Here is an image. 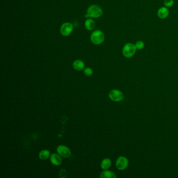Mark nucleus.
I'll return each mask as SVG.
<instances>
[{
  "label": "nucleus",
  "instance_id": "nucleus-1",
  "mask_svg": "<svg viewBox=\"0 0 178 178\" xmlns=\"http://www.w3.org/2000/svg\"><path fill=\"white\" fill-rule=\"evenodd\" d=\"M102 9L100 7L96 5H92L87 9L86 14L89 18H98L102 15Z\"/></svg>",
  "mask_w": 178,
  "mask_h": 178
},
{
  "label": "nucleus",
  "instance_id": "nucleus-2",
  "mask_svg": "<svg viewBox=\"0 0 178 178\" xmlns=\"http://www.w3.org/2000/svg\"><path fill=\"white\" fill-rule=\"evenodd\" d=\"M91 42L96 45H99L102 44L104 40V33L100 30L93 31L90 36Z\"/></svg>",
  "mask_w": 178,
  "mask_h": 178
},
{
  "label": "nucleus",
  "instance_id": "nucleus-3",
  "mask_svg": "<svg viewBox=\"0 0 178 178\" xmlns=\"http://www.w3.org/2000/svg\"><path fill=\"white\" fill-rule=\"evenodd\" d=\"M136 48L135 44L132 43H128L124 45L122 49V54L127 58L132 57L136 53Z\"/></svg>",
  "mask_w": 178,
  "mask_h": 178
},
{
  "label": "nucleus",
  "instance_id": "nucleus-4",
  "mask_svg": "<svg viewBox=\"0 0 178 178\" xmlns=\"http://www.w3.org/2000/svg\"><path fill=\"white\" fill-rule=\"evenodd\" d=\"M109 97L111 100L115 102H119L124 99L123 93L118 89L111 90L109 93Z\"/></svg>",
  "mask_w": 178,
  "mask_h": 178
},
{
  "label": "nucleus",
  "instance_id": "nucleus-5",
  "mask_svg": "<svg viewBox=\"0 0 178 178\" xmlns=\"http://www.w3.org/2000/svg\"><path fill=\"white\" fill-rule=\"evenodd\" d=\"M129 161L125 157L119 156L117 158L115 163V166L117 169L119 170H124L128 168Z\"/></svg>",
  "mask_w": 178,
  "mask_h": 178
},
{
  "label": "nucleus",
  "instance_id": "nucleus-6",
  "mask_svg": "<svg viewBox=\"0 0 178 178\" xmlns=\"http://www.w3.org/2000/svg\"><path fill=\"white\" fill-rule=\"evenodd\" d=\"M73 30V24L70 23L66 22L62 25L61 28H60V33H61V35L63 36L67 37L71 34Z\"/></svg>",
  "mask_w": 178,
  "mask_h": 178
},
{
  "label": "nucleus",
  "instance_id": "nucleus-7",
  "mask_svg": "<svg viewBox=\"0 0 178 178\" xmlns=\"http://www.w3.org/2000/svg\"><path fill=\"white\" fill-rule=\"evenodd\" d=\"M57 150V152L63 158H68L71 154V152L70 148L63 145H60L58 146Z\"/></svg>",
  "mask_w": 178,
  "mask_h": 178
},
{
  "label": "nucleus",
  "instance_id": "nucleus-8",
  "mask_svg": "<svg viewBox=\"0 0 178 178\" xmlns=\"http://www.w3.org/2000/svg\"><path fill=\"white\" fill-rule=\"evenodd\" d=\"M62 157L58 153H53L50 156V161L53 165H60L62 163Z\"/></svg>",
  "mask_w": 178,
  "mask_h": 178
},
{
  "label": "nucleus",
  "instance_id": "nucleus-9",
  "mask_svg": "<svg viewBox=\"0 0 178 178\" xmlns=\"http://www.w3.org/2000/svg\"><path fill=\"white\" fill-rule=\"evenodd\" d=\"M169 14V11L166 7H162L159 9L157 12V15L161 19H165Z\"/></svg>",
  "mask_w": 178,
  "mask_h": 178
},
{
  "label": "nucleus",
  "instance_id": "nucleus-10",
  "mask_svg": "<svg viewBox=\"0 0 178 178\" xmlns=\"http://www.w3.org/2000/svg\"><path fill=\"white\" fill-rule=\"evenodd\" d=\"M73 67L77 71H81L85 67V63L82 60H77L73 63Z\"/></svg>",
  "mask_w": 178,
  "mask_h": 178
},
{
  "label": "nucleus",
  "instance_id": "nucleus-11",
  "mask_svg": "<svg viewBox=\"0 0 178 178\" xmlns=\"http://www.w3.org/2000/svg\"><path fill=\"white\" fill-rule=\"evenodd\" d=\"M100 177L101 178H115L117 176L113 172L108 170H104V171L100 174Z\"/></svg>",
  "mask_w": 178,
  "mask_h": 178
},
{
  "label": "nucleus",
  "instance_id": "nucleus-12",
  "mask_svg": "<svg viewBox=\"0 0 178 178\" xmlns=\"http://www.w3.org/2000/svg\"><path fill=\"white\" fill-rule=\"evenodd\" d=\"M111 164H112V162L111 159L107 158L102 160L100 164V167L102 169L107 170L111 167Z\"/></svg>",
  "mask_w": 178,
  "mask_h": 178
},
{
  "label": "nucleus",
  "instance_id": "nucleus-13",
  "mask_svg": "<svg viewBox=\"0 0 178 178\" xmlns=\"http://www.w3.org/2000/svg\"><path fill=\"white\" fill-rule=\"evenodd\" d=\"M95 26V23L91 18H88L85 22V27L88 31L93 30Z\"/></svg>",
  "mask_w": 178,
  "mask_h": 178
},
{
  "label": "nucleus",
  "instance_id": "nucleus-14",
  "mask_svg": "<svg viewBox=\"0 0 178 178\" xmlns=\"http://www.w3.org/2000/svg\"><path fill=\"white\" fill-rule=\"evenodd\" d=\"M50 156L51 155H50V151L47 150H42V151H40L39 153V158L42 160H45L48 159L50 157Z\"/></svg>",
  "mask_w": 178,
  "mask_h": 178
},
{
  "label": "nucleus",
  "instance_id": "nucleus-15",
  "mask_svg": "<svg viewBox=\"0 0 178 178\" xmlns=\"http://www.w3.org/2000/svg\"><path fill=\"white\" fill-rule=\"evenodd\" d=\"M135 46L137 50H142L145 47V44L142 41H138L135 44Z\"/></svg>",
  "mask_w": 178,
  "mask_h": 178
},
{
  "label": "nucleus",
  "instance_id": "nucleus-16",
  "mask_svg": "<svg viewBox=\"0 0 178 178\" xmlns=\"http://www.w3.org/2000/svg\"><path fill=\"white\" fill-rule=\"evenodd\" d=\"M84 74L87 76H91V75L93 73V71L90 67H87L84 69Z\"/></svg>",
  "mask_w": 178,
  "mask_h": 178
},
{
  "label": "nucleus",
  "instance_id": "nucleus-17",
  "mask_svg": "<svg viewBox=\"0 0 178 178\" xmlns=\"http://www.w3.org/2000/svg\"><path fill=\"white\" fill-rule=\"evenodd\" d=\"M174 4V0H165L164 1V5L166 7H171Z\"/></svg>",
  "mask_w": 178,
  "mask_h": 178
},
{
  "label": "nucleus",
  "instance_id": "nucleus-18",
  "mask_svg": "<svg viewBox=\"0 0 178 178\" xmlns=\"http://www.w3.org/2000/svg\"><path fill=\"white\" fill-rule=\"evenodd\" d=\"M85 18H89V16H88V15H87V14H86V15H85Z\"/></svg>",
  "mask_w": 178,
  "mask_h": 178
}]
</instances>
